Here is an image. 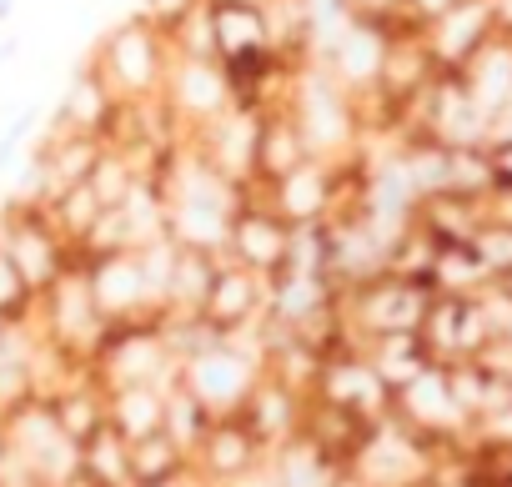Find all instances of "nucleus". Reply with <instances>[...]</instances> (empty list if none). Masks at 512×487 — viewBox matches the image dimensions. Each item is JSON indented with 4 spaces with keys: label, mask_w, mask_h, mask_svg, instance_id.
I'll return each instance as SVG.
<instances>
[{
    "label": "nucleus",
    "mask_w": 512,
    "mask_h": 487,
    "mask_svg": "<svg viewBox=\"0 0 512 487\" xmlns=\"http://www.w3.org/2000/svg\"><path fill=\"white\" fill-rule=\"evenodd\" d=\"M131 292H136V272L131 267H111L101 277V297L106 302H131Z\"/></svg>",
    "instance_id": "f257e3e1"
},
{
    "label": "nucleus",
    "mask_w": 512,
    "mask_h": 487,
    "mask_svg": "<svg viewBox=\"0 0 512 487\" xmlns=\"http://www.w3.org/2000/svg\"><path fill=\"white\" fill-rule=\"evenodd\" d=\"M417 407H422V417H437V412L447 417V407H442V392H437L432 382H422V387H417Z\"/></svg>",
    "instance_id": "f03ea898"
},
{
    "label": "nucleus",
    "mask_w": 512,
    "mask_h": 487,
    "mask_svg": "<svg viewBox=\"0 0 512 487\" xmlns=\"http://www.w3.org/2000/svg\"><path fill=\"white\" fill-rule=\"evenodd\" d=\"M16 287H21V277H16V267L0 257V302H11L16 297Z\"/></svg>",
    "instance_id": "7ed1b4c3"
}]
</instances>
